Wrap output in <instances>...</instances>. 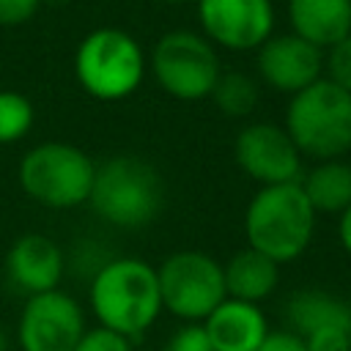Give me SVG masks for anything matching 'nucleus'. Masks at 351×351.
<instances>
[{
	"label": "nucleus",
	"instance_id": "1",
	"mask_svg": "<svg viewBox=\"0 0 351 351\" xmlns=\"http://www.w3.org/2000/svg\"><path fill=\"white\" fill-rule=\"evenodd\" d=\"M88 304L99 326H107L129 340L140 337L162 313L156 266L143 258L104 261L90 277Z\"/></svg>",
	"mask_w": 351,
	"mask_h": 351
},
{
	"label": "nucleus",
	"instance_id": "2",
	"mask_svg": "<svg viewBox=\"0 0 351 351\" xmlns=\"http://www.w3.org/2000/svg\"><path fill=\"white\" fill-rule=\"evenodd\" d=\"M318 214L299 181L261 186L244 208L247 247L263 252L277 266L304 255L315 236Z\"/></svg>",
	"mask_w": 351,
	"mask_h": 351
},
{
	"label": "nucleus",
	"instance_id": "3",
	"mask_svg": "<svg viewBox=\"0 0 351 351\" xmlns=\"http://www.w3.org/2000/svg\"><path fill=\"white\" fill-rule=\"evenodd\" d=\"M88 206L123 230L148 228L165 208V184L159 170L132 154H118L96 165Z\"/></svg>",
	"mask_w": 351,
	"mask_h": 351
},
{
	"label": "nucleus",
	"instance_id": "4",
	"mask_svg": "<svg viewBox=\"0 0 351 351\" xmlns=\"http://www.w3.org/2000/svg\"><path fill=\"white\" fill-rule=\"evenodd\" d=\"M282 126L304 159H343L351 151V93L321 77L288 99Z\"/></svg>",
	"mask_w": 351,
	"mask_h": 351
},
{
	"label": "nucleus",
	"instance_id": "5",
	"mask_svg": "<svg viewBox=\"0 0 351 351\" xmlns=\"http://www.w3.org/2000/svg\"><path fill=\"white\" fill-rule=\"evenodd\" d=\"M148 74L143 44L121 27H96L74 49V77L99 101L129 99Z\"/></svg>",
	"mask_w": 351,
	"mask_h": 351
},
{
	"label": "nucleus",
	"instance_id": "6",
	"mask_svg": "<svg viewBox=\"0 0 351 351\" xmlns=\"http://www.w3.org/2000/svg\"><path fill=\"white\" fill-rule=\"evenodd\" d=\"M96 176V162L77 145L63 140H47L33 145L16 167L22 192L55 211H69L85 206L90 197Z\"/></svg>",
	"mask_w": 351,
	"mask_h": 351
},
{
	"label": "nucleus",
	"instance_id": "7",
	"mask_svg": "<svg viewBox=\"0 0 351 351\" xmlns=\"http://www.w3.org/2000/svg\"><path fill=\"white\" fill-rule=\"evenodd\" d=\"M148 71L167 96L178 101H203L217 85L222 63L217 47L200 30L176 27L156 38L148 52Z\"/></svg>",
	"mask_w": 351,
	"mask_h": 351
},
{
	"label": "nucleus",
	"instance_id": "8",
	"mask_svg": "<svg viewBox=\"0 0 351 351\" xmlns=\"http://www.w3.org/2000/svg\"><path fill=\"white\" fill-rule=\"evenodd\" d=\"M162 310L181 321H206L228 296L222 263L200 250H178L156 266Z\"/></svg>",
	"mask_w": 351,
	"mask_h": 351
},
{
	"label": "nucleus",
	"instance_id": "9",
	"mask_svg": "<svg viewBox=\"0 0 351 351\" xmlns=\"http://www.w3.org/2000/svg\"><path fill=\"white\" fill-rule=\"evenodd\" d=\"M80 302L60 291H44L25 299L16 321V343L22 351H74L85 332Z\"/></svg>",
	"mask_w": 351,
	"mask_h": 351
},
{
	"label": "nucleus",
	"instance_id": "10",
	"mask_svg": "<svg viewBox=\"0 0 351 351\" xmlns=\"http://www.w3.org/2000/svg\"><path fill=\"white\" fill-rule=\"evenodd\" d=\"M233 159L239 170L261 186L291 184L302 178V154L288 137L285 126L271 121L247 123L233 140Z\"/></svg>",
	"mask_w": 351,
	"mask_h": 351
},
{
	"label": "nucleus",
	"instance_id": "11",
	"mask_svg": "<svg viewBox=\"0 0 351 351\" xmlns=\"http://www.w3.org/2000/svg\"><path fill=\"white\" fill-rule=\"evenodd\" d=\"M200 33L222 49L255 52L274 33L271 0H195Z\"/></svg>",
	"mask_w": 351,
	"mask_h": 351
},
{
	"label": "nucleus",
	"instance_id": "12",
	"mask_svg": "<svg viewBox=\"0 0 351 351\" xmlns=\"http://www.w3.org/2000/svg\"><path fill=\"white\" fill-rule=\"evenodd\" d=\"M258 80L285 96H293L324 77V49L299 38L296 33H271L255 49Z\"/></svg>",
	"mask_w": 351,
	"mask_h": 351
},
{
	"label": "nucleus",
	"instance_id": "13",
	"mask_svg": "<svg viewBox=\"0 0 351 351\" xmlns=\"http://www.w3.org/2000/svg\"><path fill=\"white\" fill-rule=\"evenodd\" d=\"M63 274L66 255L58 241L44 233H22L5 252V277L25 296L58 288Z\"/></svg>",
	"mask_w": 351,
	"mask_h": 351
},
{
	"label": "nucleus",
	"instance_id": "14",
	"mask_svg": "<svg viewBox=\"0 0 351 351\" xmlns=\"http://www.w3.org/2000/svg\"><path fill=\"white\" fill-rule=\"evenodd\" d=\"M214 351H255L269 332L263 310L252 302L225 296L203 321Z\"/></svg>",
	"mask_w": 351,
	"mask_h": 351
},
{
	"label": "nucleus",
	"instance_id": "15",
	"mask_svg": "<svg viewBox=\"0 0 351 351\" xmlns=\"http://www.w3.org/2000/svg\"><path fill=\"white\" fill-rule=\"evenodd\" d=\"M291 33L329 49L351 33V0H285Z\"/></svg>",
	"mask_w": 351,
	"mask_h": 351
},
{
	"label": "nucleus",
	"instance_id": "16",
	"mask_svg": "<svg viewBox=\"0 0 351 351\" xmlns=\"http://www.w3.org/2000/svg\"><path fill=\"white\" fill-rule=\"evenodd\" d=\"M222 274H225L228 296L252 304L269 299L280 282V266L252 247L239 250L228 263H222Z\"/></svg>",
	"mask_w": 351,
	"mask_h": 351
},
{
	"label": "nucleus",
	"instance_id": "17",
	"mask_svg": "<svg viewBox=\"0 0 351 351\" xmlns=\"http://www.w3.org/2000/svg\"><path fill=\"white\" fill-rule=\"evenodd\" d=\"M285 326L299 337H307L329 326H351V304L329 291L307 288L288 299Z\"/></svg>",
	"mask_w": 351,
	"mask_h": 351
},
{
	"label": "nucleus",
	"instance_id": "18",
	"mask_svg": "<svg viewBox=\"0 0 351 351\" xmlns=\"http://www.w3.org/2000/svg\"><path fill=\"white\" fill-rule=\"evenodd\" d=\"M299 186L315 214H343L351 206V165L346 159L315 162L307 173H302Z\"/></svg>",
	"mask_w": 351,
	"mask_h": 351
},
{
	"label": "nucleus",
	"instance_id": "19",
	"mask_svg": "<svg viewBox=\"0 0 351 351\" xmlns=\"http://www.w3.org/2000/svg\"><path fill=\"white\" fill-rule=\"evenodd\" d=\"M217 110L228 118H247L255 107H258V82L244 74V71H222L211 96H208Z\"/></svg>",
	"mask_w": 351,
	"mask_h": 351
},
{
	"label": "nucleus",
	"instance_id": "20",
	"mask_svg": "<svg viewBox=\"0 0 351 351\" xmlns=\"http://www.w3.org/2000/svg\"><path fill=\"white\" fill-rule=\"evenodd\" d=\"M36 123L33 101L19 90H0V145L19 143Z\"/></svg>",
	"mask_w": 351,
	"mask_h": 351
},
{
	"label": "nucleus",
	"instance_id": "21",
	"mask_svg": "<svg viewBox=\"0 0 351 351\" xmlns=\"http://www.w3.org/2000/svg\"><path fill=\"white\" fill-rule=\"evenodd\" d=\"M324 77L351 93V33L324 49Z\"/></svg>",
	"mask_w": 351,
	"mask_h": 351
},
{
	"label": "nucleus",
	"instance_id": "22",
	"mask_svg": "<svg viewBox=\"0 0 351 351\" xmlns=\"http://www.w3.org/2000/svg\"><path fill=\"white\" fill-rule=\"evenodd\" d=\"M74 351H132V340L96 324V326H88L82 332Z\"/></svg>",
	"mask_w": 351,
	"mask_h": 351
},
{
	"label": "nucleus",
	"instance_id": "23",
	"mask_svg": "<svg viewBox=\"0 0 351 351\" xmlns=\"http://www.w3.org/2000/svg\"><path fill=\"white\" fill-rule=\"evenodd\" d=\"M165 351H214V346L208 340L203 321H184V326H178L167 340Z\"/></svg>",
	"mask_w": 351,
	"mask_h": 351
},
{
	"label": "nucleus",
	"instance_id": "24",
	"mask_svg": "<svg viewBox=\"0 0 351 351\" xmlns=\"http://www.w3.org/2000/svg\"><path fill=\"white\" fill-rule=\"evenodd\" d=\"M44 0H0V27H16L30 22L41 11Z\"/></svg>",
	"mask_w": 351,
	"mask_h": 351
},
{
	"label": "nucleus",
	"instance_id": "25",
	"mask_svg": "<svg viewBox=\"0 0 351 351\" xmlns=\"http://www.w3.org/2000/svg\"><path fill=\"white\" fill-rule=\"evenodd\" d=\"M255 351H307V346L296 332L282 326V329H269Z\"/></svg>",
	"mask_w": 351,
	"mask_h": 351
},
{
	"label": "nucleus",
	"instance_id": "26",
	"mask_svg": "<svg viewBox=\"0 0 351 351\" xmlns=\"http://www.w3.org/2000/svg\"><path fill=\"white\" fill-rule=\"evenodd\" d=\"M340 219H337V239H340V244H343V250L351 255V206L343 211V214H337Z\"/></svg>",
	"mask_w": 351,
	"mask_h": 351
},
{
	"label": "nucleus",
	"instance_id": "27",
	"mask_svg": "<svg viewBox=\"0 0 351 351\" xmlns=\"http://www.w3.org/2000/svg\"><path fill=\"white\" fill-rule=\"evenodd\" d=\"M5 348H8V337H5V329L0 324V351H5Z\"/></svg>",
	"mask_w": 351,
	"mask_h": 351
},
{
	"label": "nucleus",
	"instance_id": "28",
	"mask_svg": "<svg viewBox=\"0 0 351 351\" xmlns=\"http://www.w3.org/2000/svg\"><path fill=\"white\" fill-rule=\"evenodd\" d=\"M159 3H167V5H184V3H195V0H159Z\"/></svg>",
	"mask_w": 351,
	"mask_h": 351
},
{
	"label": "nucleus",
	"instance_id": "29",
	"mask_svg": "<svg viewBox=\"0 0 351 351\" xmlns=\"http://www.w3.org/2000/svg\"><path fill=\"white\" fill-rule=\"evenodd\" d=\"M348 351H351V335H348Z\"/></svg>",
	"mask_w": 351,
	"mask_h": 351
}]
</instances>
